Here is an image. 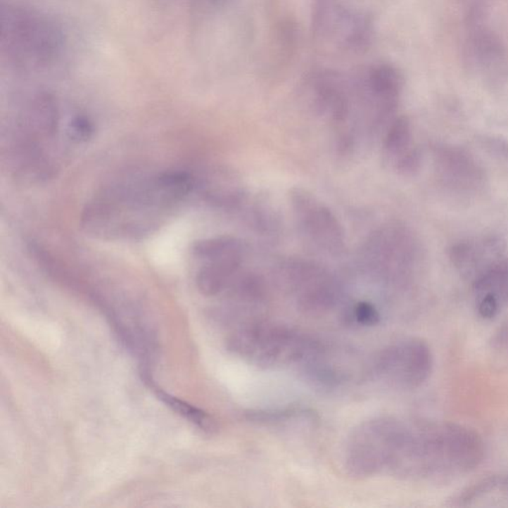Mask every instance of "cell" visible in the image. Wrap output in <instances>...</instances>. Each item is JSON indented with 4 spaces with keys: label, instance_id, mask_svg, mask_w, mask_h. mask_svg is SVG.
Instances as JSON below:
<instances>
[{
    "label": "cell",
    "instance_id": "44dd1931",
    "mask_svg": "<svg viewBox=\"0 0 508 508\" xmlns=\"http://www.w3.org/2000/svg\"><path fill=\"white\" fill-rule=\"evenodd\" d=\"M500 490L508 493V475L505 476H500Z\"/></svg>",
    "mask_w": 508,
    "mask_h": 508
},
{
    "label": "cell",
    "instance_id": "7c38bea8",
    "mask_svg": "<svg viewBox=\"0 0 508 508\" xmlns=\"http://www.w3.org/2000/svg\"><path fill=\"white\" fill-rule=\"evenodd\" d=\"M367 84L384 113L394 110L401 91V79L395 70L388 66L374 67L367 74Z\"/></svg>",
    "mask_w": 508,
    "mask_h": 508
},
{
    "label": "cell",
    "instance_id": "6da1fadb",
    "mask_svg": "<svg viewBox=\"0 0 508 508\" xmlns=\"http://www.w3.org/2000/svg\"><path fill=\"white\" fill-rule=\"evenodd\" d=\"M193 188L192 177L183 172H163L110 184L87 204L82 226L96 238H144L164 224Z\"/></svg>",
    "mask_w": 508,
    "mask_h": 508
},
{
    "label": "cell",
    "instance_id": "ffe728a7",
    "mask_svg": "<svg viewBox=\"0 0 508 508\" xmlns=\"http://www.w3.org/2000/svg\"><path fill=\"white\" fill-rule=\"evenodd\" d=\"M490 345L498 355L508 359V319L495 331Z\"/></svg>",
    "mask_w": 508,
    "mask_h": 508
},
{
    "label": "cell",
    "instance_id": "5b68a950",
    "mask_svg": "<svg viewBox=\"0 0 508 508\" xmlns=\"http://www.w3.org/2000/svg\"><path fill=\"white\" fill-rule=\"evenodd\" d=\"M434 355L420 338H404L386 345L372 362V372L379 381L398 390L419 388L431 376Z\"/></svg>",
    "mask_w": 508,
    "mask_h": 508
},
{
    "label": "cell",
    "instance_id": "3957f363",
    "mask_svg": "<svg viewBox=\"0 0 508 508\" xmlns=\"http://www.w3.org/2000/svg\"><path fill=\"white\" fill-rule=\"evenodd\" d=\"M227 343L232 354L261 369L305 364L320 348L302 331L268 322L239 326L229 335Z\"/></svg>",
    "mask_w": 508,
    "mask_h": 508
},
{
    "label": "cell",
    "instance_id": "30bf717a",
    "mask_svg": "<svg viewBox=\"0 0 508 508\" xmlns=\"http://www.w3.org/2000/svg\"><path fill=\"white\" fill-rule=\"evenodd\" d=\"M473 286L474 304L483 320H493L508 308V256L483 271Z\"/></svg>",
    "mask_w": 508,
    "mask_h": 508
},
{
    "label": "cell",
    "instance_id": "7a4b0ae2",
    "mask_svg": "<svg viewBox=\"0 0 508 508\" xmlns=\"http://www.w3.org/2000/svg\"><path fill=\"white\" fill-rule=\"evenodd\" d=\"M476 430L447 421H404L386 475L402 480L446 483L468 475L485 458Z\"/></svg>",
    "mask_w": 508,
    "mask_h": 508
},
{
    "label": "cell",
    "instance_id": "52a82bcc",
    "mask_svg": "<svg viewBox=\"0 0 508 508\" xmlns=\"http://www.w3.org/2000/svg\"><path fill=\"white\" fill-rule=\"evenodd\" d=\"M289 198L295 217L306 234L330 253L342 250L345 232L331 210L303 188L292 189Z\"/></svg>",
    "mask_w": 508,
    "mask_h": 508
},
{
    "label": "cell",
    "instance_id": "9a60e30c",
    "mask_svg": "<svg viewBox=\"0 0 508 508\" xmlns=\"http://www.w3.org/2000/svg\"><path fill=\"white\" fill-rule=\"evenodd\" d=\"M417 148L413 142L411 123L405 116L396 118L391 123L384 140L386 155L394 160V164L411 151Z\"/></svg>",
    "mask_w": 508,
    "mask_h": 508
},
{
    "label": "cell",
    "instance_id": "4fadbf2b",
    "mask_svg": "<svg viewBox=\"0 0 508 508\" xmlns=\"http://www.w3.org/2000/svg\"><path fill=\"white\" fill-rule=\"evenodd\" d=\"M142 374H144V381L148 384L150 388L158 396V398L160 399L162 402L169 406L174 412L186 418V419L192 422L193 424L199 427L203 431L212 433L217 429L216 422L212 419V416L208 414V413L203 411L202 409L195 407V406L191 405V404L185 402V401L181 400V399H178L175 398V396H172L170 394L162 390V389L159 388V387L154 383L153 381H152L148 372L144 370V372H142Z\"/></svg>",
    "mask_w": 508,
    "mask_h": 508
},
{
    "label": "cell",
    "instance_id": "5bb4252c",
    "mask_svg": "<svg viewBox=\"0 0 508 508\" xmlns=\"http://www.w3.org/2000/svg\"><path fill=\"white\" fill-rule=\"evenodd\" d=\"M193 256L198 262H207L243 255L241 241L234 236H224L201 239L193 246Z\"/></svg>",
    "mask_w": 508,
    "mask_h": 508
},
{
    "label": "cell",
    "instance_id": "ac0fdd59",
    "mask_svg": "<svg viewBox=\"0 0 508 508\" xmlns=\"http://www.w3.org/2000/svg\"><path fill=\"white\" fill-rule=\"evenodd\" d=\"M67 133L72 141L86 142L93 136L94 125L86 116H76L69 123Z\"/></svg>",
    "mask_w": 508,
    "mask_h": 508
},
{
    "label": "cell",
    "instance_id": "277c9868",
    "mask_svg": "<svg viewBox=\"0 0 508 508\" xmlns=\"http://www.w3.org/2000/svg\"><path fill=\"white\" fill-rule=\"evenodd\" d=\"M400 419L379 417L364 421L353 430L345 445L348 475L365 480L386 474L393 456Z\"/></svg>",
    "mask_w": 508,
    "mask_h": 508
},
{
    "label": "cell",
    "instance_id": "e0dca14e",
    "mask_svg": "<svg viewBox=\"0 0 508 508\" xmlns=\"http://www.w3.org/2000/svg\"><path fill=\"white\" fill-rule=\"evenodd\" d=\"M481 148L488 156L508 169V139L498 135H481L478 139Z\"/></svg>",
    "mask_w": 508,
    "mask_h": 508
},
{
    "label": "cell",
    "instance_id": "8992f818",
    "mask_svg": "<svg viewBox=\"0 0 508 508\" xmlns=\"http://www.w3.org/2000/svg\"><path fill=\"white\" fill-rule=\"evenodd\" d=\"M433 164L438 182L455 196L474 198L488 187L485 167L464 147L444 142L437 144L433 147Z\"/></svg>",
    "mask_w": 508,
    "mask_h": 508
},
{
    "label": "cell",
    "instance_id": "ba28073f",
    "mask_svg": "<svg viewBox=\"0 0 508 508\" xmlns=\"http://www.w3.org/2000/svg\"><path fill=\"white\" fill-rule=\"evenodd\" d=\"M447 256L455 269L471 282L490 266L507 256V241L495 234L471 236L452 244Z\"/></svg>",
    "mask_w": 508,
    "mask_h": 508
},
{
    "label": "cell",
    "instance_id": "2e32d148",
    "mask_svg": "<svg viewBox=\"0 0 508 508\" xmlns=\"http://www.w3.org/2000/svg\"><path fill=\"white\" fill-rule=\"evenodd\" d=\"M250 422L261 425H282L302 418H313L310 413L300 409H286L274 411H249L246 415Z\"/></svg>",
    "mask_w": 508,
    "mask_h": 508
},
{
    "label": "cell",
    "instance_id": "9c48e42d",
    "mask_svg": "<svg viewBox=\"0 0 508 508\" xmlns=\"http://www.w3.org/2000/svg\"><path fill=\"white\" fill-rule=\"evenodd\" d=\"M290 283L298 296L300 309L309 315L329 311L337 299V290L331 278L318 266L308 263L290 265Z\"/></svg>",
    "mask_w": 508,
    "mask_h": 508
},
{
    "label": "cell",
    "instance_id": "d6986e66",
    "mask_svg": "<svg viewBox=\"0 0 508 508\" xmlns=\"http://www.w3.org/2000/svg\"><path fill=\"white\" fill-rule=\"evenodd\" d=\"M354 318L360 325L372 326L379 322V313L374 305L369 302H360L354 308Z\"/></svg>",
    "mask_w": 508,
    "mask_h": 508
},
{
    "label": "cell",
    "instance_id": "8fae6325",
    "mask_svg": "<svg viewBox=\"0 0 508 508\" xmlns=\"http://www.w3.org/2000/svg\"><path fill=\"white\" fill-rule=\"evenodd\" d=\"M243 255L231 256L224 260L200 262L196 275L198 289L205 296H216L231 286L241 267Z\"/></svg>",
    "mask_w": 508,
    "mask_h": 508
}]
</instances>
